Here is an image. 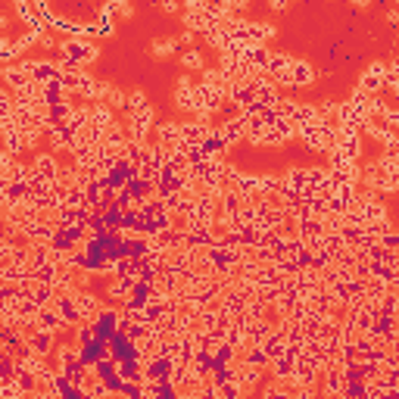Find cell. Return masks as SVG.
Returning <instances> with one entry per match:
<instances>
[{"mask_svg": "<svg viewBox=\"0 0 399 399\" xmlns=\"http://www.w3.org/2000/svg\"><path fill=\"white\" fill-rule=\"evenodd\" d=\"M56 53H60V60H56L60 66L87 72V66L100 60V44L91 41V37H62Z\"/></svg>", "mask_w": 399, "mask_h": 399, "instance_id": "6da1fadb", "label": "cell"}, {"mask_svg": "<svg viewBox=\"0 0 399 399\" xmlns=\"http://www.w3.org/2000/svg\"><path fill=\"white\" fill-rule=\"evenodd\" d=\"M315 78H318L315 69H312L305 60H296V56H293L290 69L281 75L278 87H309V85H315Z\"/></svg>", "mask_w": 399, "mask_h": 399, "instance_id": "7a4b0ae2", "label": "cell"}, {"mask_svg": "<svg viewBox=\"0 0 399 399\" xmlns=\"http://www.w3.org/2000/svg\"><path fill=\"white\" fill-rule=\"evenodd\" d=\"M156 147L166 150V153H178L181 150V122L168 118V122H159L156 125Z\"/></svg>", "mask_w": 399, "mask_h": 399, "instance_id": "3957f363", "label": "cell"}, {"mask_svg": "<svg viewBox=\"0 0 399 399\" xmlns=\"http://www.w3.org/2000/svg\"><path fill=\"white\" fill-rule=\"evenodd\" d=\"M355 87H359L362 94H368V97H380V94H384V62H371V66L362 72Z\"/></svg>", "mask_w": 399, "mask_h": 399, "instance_id": "277c9868", "label": "cell"}, {"mask_svg": "<svg viewBox=\"0 0 399 399\" xmlns=\"http://www.w3.org/2000/svg\"><path fill=\"white\" fill-rule=\"evenodd\" d=\"M72 303H75V309H78V315H81V324L94 321V318L100 315V309H103V299H100V293H94V290L75 293Z\"/></svg>", "mask_w": 399, "mask_h": 399, "instance_id": "5b68a950", "label": "cell"}, {"mask_svg": "<svg viewBox=\"0 0 399 399\" xmlns=\"http://www.w3.org/2000/svg\"><path fill=\"white\" fill-rule=\"evenodd\" d=\"M31 321L37 324V330H56L62 324V318H60V312H56V303L50 299V303H44L41 309H37V315L31 318Z\"/></svg>", "mask_w": 399, "mask_h": 399, "instance_id": "8992f818", "label": "cell"}, {"mask_svg": "<svg viewBox=\"0 0 399 399\" xmlns=\"http://www.w3.org/2000/svg\"><path fill=\"white\" fill-rule=\"evenodd\" d=\"M181 69L184 72H203L206 69V56H203V50L200 47H193V50H181Z\"/></svg>", "mask_w": 399, "mask_h": 399, "instance_id": "52a82bcc", "label": "cell"}, {"mask_svg": "<svg viewBox=\"0 0 399 399\" xmlns=\"http://www.w3.org/2000/svg\"><path fill=\"white\" fill-rule=\"evenodd\" d=\"M28 349H31L35 355H47L50 349H53V330H37L35 340L28 343Z\"/></svg>", "mask_w": 399, "mask_h": 399, "instance_id": "ba28073f", "label": "cell"}, {"mask_svg": "<svg viewBox=\"0 0 399 399\" xmlns=\"http://www.w3.org/2000/svg\"><path fill=\"white\" fill-rule=\"evenodd\" d=\"M103 10L112 16V22H116V19H131V16H134V6H131L128 0H109V3H103Z\"/></svg>", "mask_w": 399, "mask_h": 399, "instance_id": "9c48e42d", "label": "cell"}, {"mask_svg": "<svg viewBox=\"0 0 399 399\" xmlns=\"http://www.w3.org/2000/svg\"><path fill=\"white\" fill-rule=\"evenodd\" d=\"M175 50H178V41H175V37H159V41H150V53L153 56H172Z\"/></svg>", "mask_w": 399, "mask_h": 399, "instance_id": "30bf717a", "label": "cell"}, {"mask_svg": "<svg viewBox=\"0 0 399 399\" xmlns=\"http://www.w3.org/2000/svg\"><path fill=\"white\" fill-rule=\"evenodd\" d=\"M19 393H22V390H19V387L12 384V380H10V384H3V387H0V399H16Z\"/></svg>", "mask_w": 399, "mask_h": 399, "instance_id": "8fae6325", "label": "cell"}, {"mask_svg": "<svg viewBox=\"0 0 399 399\" xmlns=\"http://www.w3.org/2000/svg\"><path fill=\"white\" fill-rule=\"evenodd\" d=\"M387 19H390L393 25L399 22V6H396V3H390V10H387Z\"/></svg>", "mask_w": 399, "mask_h": 399, "instance_id": "7c38bea8", "label": "cell"}, {"mask_svg": "<svg viewBox=\"0 0 399 399\" xmlns=\"http://www.w3.org/2000/svg\"><path fill=\"white\" fill-rule=\"evenodd\" d=\"M159 10H162V12H178L181 6H178V3H172V0H166V3H159Z\"/></svg>", "mask_w": 399, "mask_h": 399, "instance_id": "4fadbf2b", "label": "cell"}, {"mask_svg": "<svg viewBox=\"0 0 399 399\" xmlns=\"http://www.w3.org/2000/svg\"><path fill=\"white\" fill-rule=\"evenodd\" d=\"M100 399H128V396H125L122 390H109V393H103V396H100Z\"/></svg>", "mask_w": 399, "mask_h": 399, "instance_id": "5bb4252c", "label": "cell"}, {"mask_svg": "<svg viewBox=\"0 0 399 399\" xmlns=\"http://www.w3.org/2000/svg\"><path fill=\"white\" fill-rule=\"evenodd\" d=\"M268 6H272V10H274V12H281V10H287V3H284V0H272V3H268Z\"/></svg>", "mask_w": 399, "mask_h": 399, "instance_id": "9a60e30c", "label": "cell"}, {"mask_svg": "<svg viewBox=\"0 0 399 399\" xmlns=\"http://www.w3.org/2000/svg\"><path fill=\"white\" fill-rule=\"evenodd\" d=\"M16 399H37V396H35V393H31V390H22Z\"/></svg>", "mask_w": 399, "mask_h": 399, "instance_id": "2e32d148", "label": "cell"}]
</instances>
